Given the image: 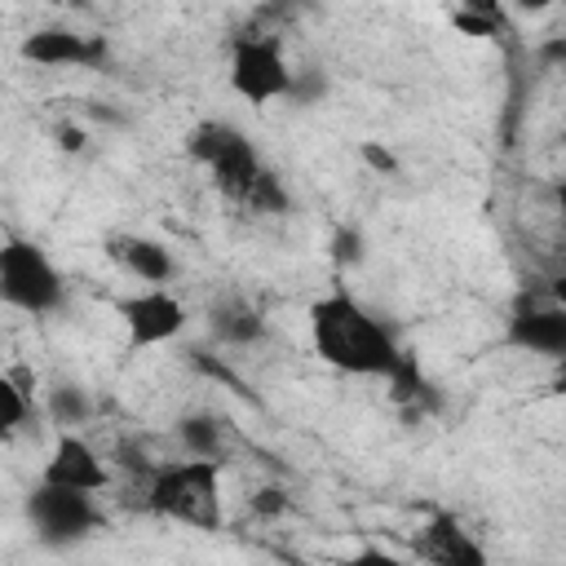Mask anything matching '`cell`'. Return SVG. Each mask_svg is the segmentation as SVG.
Wrapping results in <instances>:
<instances>
[{"instance_id":"6da1fadb","label":"cell","mask_w":566,"mask_h":566,"mask_svg":"<svg viewBox=\"0 0 566 566\" xmlns=\"http://www.w3.org/2000/svg\"><path fill=\"white\" fill-rule=\"evenodd\" d=\"M310 340H314V354L345 376L389 380L407 363L394 332L345 287H336L310 305Z\"/></svg>"},{"instance_id":"7a4b0ae2","label":"cell","mask_w":566,"mask_h":566,"mask_svg":"<svg viewBox=\"0 0 566 566\" xmlns=\"http://www.w3.org/2000/svg\"><path fill=\"white\" fill-rule=\"evenodd\" d=\"M146 509L168 517V522H186V526H199V531H221V522H226L221 460L190 455V460L155 464V473L146 478Z\"/></svg>"},{"instance_id":"3957f363","label":"cell","mask_w":566,"mask_h":566,"mask_svg":"<svg viewBox=\"0 0 566 566\" xmlns=\"http://www.w3.org/2000/svg\"><path fill=\"white\" fill-rule=\"evenodd\" d=\"M0 301L9 310L35 314V318L53 314L66 301L62 270L53 265V256L44 248H35L22 234H4V248H0Z\"/></svg>"},{"instance_id":"277c9868","label":"cell","mask_w":566,"mask_h":566,"mask_svg":"<svg viewBox=\"0 0 566 566\" xmlns=\"http://www.w3.org/2000/svg\"><path fill=\"white\" fill-rule=\"evenodd\" d=\"M230 88L248 106L292 102L296 71L287 66V57H283L274 35H239L230 44Z\"/></svg>"},{"instance_id":"5b68a950","label":"cell","mask_w":566,"mask_h":566,"mask_svg":"<svg viewBox=\"0 0 566 566\" xmlns=\"http://www.w3.org/2000/svg\"><path fill=\"white\" fill-rule=\"evenodd\" d=\"M27 522L35 526V535L53 548L62 544H75L84 539L97 522H102V509H97V491H84V486H62V482H44L27 495Z\"/></svg>"},{"instance_id":"8992f818","label":"cell","mask_w":566,"mask_h":566,"mask_svg":"<svg viewBox=\"0 0 566 566\" xmlns=\"http://www.w3.org/2000/svg\"><path fill=\"white\" fill-rule=\"evenodd\" d=\"M119 318H124L128 345L133 349H150V345L177 340L186 332V323H190V310L164 287H142V292L119 301Z\"/></svg>"},{"instance_id":"52a82bcc","label":"cell","mask_w":566,"mask_h":566,"mask_svg":"<svg viewBox=\"0 0 566 566\" xmlns=\"http://www.w3.org/2000/svg\"><path fill=\"white\" fill-rule=\"evenodd\" d=\"M44 482H62V486H84V491H106L111 486V464L102 460V451L80 438L75 429H62L44 469H40Z\"/></svg>"},{"instance_id":"ba28073f","label":"cell","mask_w":566,"mask_h":566,"mask_svg":"<svg viewBox=\"0 0 566 566\" xmlns=\"http://www.w3.org/2000/svg\"><path fill=\"white\" fill-rule=\"evenodd\" d=\"M22 57L35 66H106V40L75 27H40L22 40Z\"/></svg>"},{"instance_id":"9c48e42d","label":"cell","mask_w":566,"mask_h":566,"mask_svg":"<svg viewBox=\"0 0 566 566\" xmlns=\"http://www.w3.org/2000/svg\"><path fill=\"white\" fill-rule=\"evenodd\" d=\"M504 340L522 354H539V358H562L566 354V305H517L509 327H504Z\"/></svg>"},{"instance_id":"30bf717a","label":"cell","mask_w":566,"mask_h":566,"mask_svg":"<svg viewBox=\"0 0 566 566\" xmlns=\"http://www.w3.org/2000/svg\"><path fill=\"white\" fill-rule=\"evenodd\" d=\"M416 553L433 566H486V548L464 531L455 513H433L416 535Z\"/></svg>"},{"instance_id":"8fae6325","label":"cell","mask_w":566,"mask_h":566,"mask_svg":"<svg viewBox=\"0 0 566 566\" xmlns=\"http://www.w3.org/2000/svg\"><path fill=\"white\" fill-rule=\"evenodd\" d=\"M208 332L221 345L243 349V345H256L265 336V314L243 296H221V301L208 305Z\"/></svg>"},{"instance_id":"7c38bea8","label":"cell","mask_w":566,"mask_h":566,"mask_svg":"<svg viewBox=\"0 0 566 566\" xmlns=\"http://www.w3.org/2000/svg\"><path fill=\"white\" fill-rule=\"evenodd\" d=\"M115 256L124 261V270H128L133 279H142V283H150V287L168 283L172 270H177L172 252H168L159 239H146V234H124V239H115Z\"/></svg>"},{"instance_id":"4fadbf2b","label":"cell","mask_w":566,"mask_h":566,"mask_svg":"<svg viewBox=\"0 0 566 566\" xmlns=\"http://www.w3.org/2000/svg\"><path fill=\"white\" fill-rule=\"evenodd\" d=\"M248 137L234 128V124H226V119H203V124H195L190 133H186V155L195 159V164H203V168H217L230 150H239Z\"/></svg>"},{"instance_id":"5bb4252c","label":"cell","mask_w":566,"mask_h":566,"mask_svg":"<svg viewBox=\"0 0 566 566\" xmlns=\"http://www.w3.org/2000/svg\"><path fill=\"white\" fill-rule=\"evenodd\" d=\"M177 438L190 455H208V460H226V424L212 411H190L177 420Z\"/></svg>"},{"instance_id":"9a60e30c","label":"cell","mask_w":566,"mask_h":566,"mask_svg":"<svg viewBox=\"0 0 566 566\" xmlns=\"http://www.w3.org/2000/svg\"><path fill=\"white\" fill-rule=\"evenodd\" d=\"M49 416H53V424L75 429V424H84L93 416V402H88V394L80 385H66L62 380V385L49 389Z\"/></svg>"},{"instance_id":"2e32d148","label":"cell","mask_w":566,"mask_h":566,"mask_svg":"<svg viewBox=\"0 0 566 566\" xmlns=\"http://www.w3.org/2000/svg\"><path fill=\"white\" fill-rule=\"evenodd\" d=\"M239 208H248V212H256V217H279V212H287V190H283V181L265 168L261 181L252 186V195H248Z\"/></svg>"},{"instance_id":"e0dca14e","label":"cell","mask_w":566,"mask_h":566,"mask_svg":"<svg viewBox=\"0 0 566 566\" xmlns=\"http://www.w3.org/2000/svg\"><path fill=\"white\" fill-rule=\"evenodd\" d=\"M31 416V398L22 394V385L13 376H0V429L4 433H18Z\"/></svg>"},{"instance_id":"ac0fdd59","label":"cell","mask_w":566,"mask_h":566,"mask_svg":"<svg viewBox=\"0 0 566 566\" xmlns=\"http://www.w3.org/2000/svg\"><path fill=\"white\" fill-rule=\"evenodd\" d=\"M287 509V491L283 486H261L256 495H252V513H261V517H274V513H283Z\"/></svg>"},{"instance_id":"d6986e66","label":"cell","mask_w":566,"mask_h":566,"mask_svg":"<svg viewBox=\"0 0 566 566\" xmlns=\"http://www.w3.org/2000/svg\"><path fill=\"white\" fill-rule=\"evenodd\" d=\"M314 93H323V75H318L314 66L296 71V88H292V102H310Z\"/></svg>"},{"instance_id":"ffe728a7","label":"cell","mask_w":566,"mask_h":566,"mask_svg":"<svg viewBox=\"0 0 566 566\" xmlns=\"http://www.w3.org/2000/svg\"><path fill=\"white\" fill-rule=\"evenodd\" d=\"M539 57H544L553 71H562V75H566V35H553V40H544V44H539Z\"/></svg>"},{"instance_id":"44dd1931","label":"cell","mask_w":566,"mask_h":566,"mask_svg":"<svg viewBox=\"0 0 566 566\" xmlns=\"http://www.w3.org/2000/svg\"><path fill=\"white\" fill-rule=\"evenodd\" d=\"M363 159H367L371 168H380V172H394V168H398V159H394L389 150H380L376 142H363Z\"/></svg>"},{"instance_id":"7402d4cb","label":"cell","mask_w":566,"mask_h":566,"mask_svg":"<svg viewBox=\"0 0 566 566\" xmlns=\"http://www.w3.org/2000/svg\"><path fill=\"white\" fill-rule=\"evenodd\" d=\"M336 256H340V261H358V256H363V239H358L354 230H340V234H336Z\"/></svg>"},{"instance_id":"603a6c76","label":"cell","mask_w":566,"mask_h":566,"mask_svg":"<svg viewBox=\"0 0 566 566\" xmlns=\"http://www.w3.org/2000/svg\"><path fill=\"white\" fill-rule=\"evenodd\" d=\"M544 296H548L553 305H566V270L548 274V283H544Z\"/></svg>"},{"instance_id":"cb8c5ba5","label":"cell","mask_w":566,"mask_h":566,"mask_svg":"<svg viewBox=\"0 0 566 566\" xmlns=\"http://www.w3.org/2000/svg\"><path fill=\"white\" fill-rule=\"evenodd\" d=\"M548 389H553L557 398H566V354L557 358V367H553V380H548Z\"/></svg>"},{"instance_id":"d4e9b609","label":"cell","mask_w":566,"mask_h":566,"mask_svg":"<svg viewBox=\"0 0 566 566\" xmlns=\"http://www.w3.org/2000/svg\"><path fill=\"white\" fill-rule=\"evenodd\" d=\"M522 13H548V9H557V4H566V0H513Z\"/></svg>"},{"instance_id":"484cf974","label":"cell","mask_w":566,"mask_h":566,"mask_svg":"<svg viewBox=\"0 0 566 566\" xmlns=\"http://www.w3.org/2000/svg\"><path fill=\"white\" fill-rule=\"evenodd\" d=\"M57 146H62V150H80V146H84V133H80V128H62V133H57Z\"/></svg>"},{"instance_id":"4316f807","label":"cell","mask_w":566,"mask_h":566,"mask_svg":"<svg viewBox=\"0 0 566 566\" xmlns=\"http://www.w3.org/2000/svg\"><path fill=\"white\" fill-rule=\"evenodd\" d=\"M553 203H557V212L566 217V172H562V177L553 181Z\"/></svg>"}]
</instances>
